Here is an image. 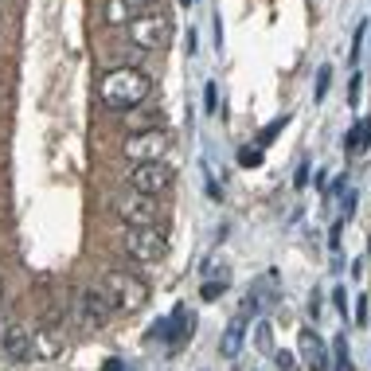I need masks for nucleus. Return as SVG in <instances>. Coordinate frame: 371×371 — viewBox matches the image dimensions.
<instances>
[{"instance_id": "473e14b6", "label": "nucleus", "mask_w": 371, "mask_h": 371, "mask_svg": "<svg viewBox=\"0 0 371 371\" xmlns=\"http://www.w3.org/2000/svg\"><path fill=\"white\" fill-rule=\"evenodd\" d=\"M180 4H192V0H180Z\"/></svg>"}, {"instance_id": "1a4fd4ad", "label": "nucleus", "mask_w": 371, "mask_h": 371, "mask_svg": "<svg viewBox=\"0 0 371 371\" xmlns=\"http://www.w3.org/2000/svg\"><path fill=\"white\" fill-rule=\"evenodd\" d=\"M31 324L28 321H12L8 332H4V340H0V351L8 356L12 363H28L31 360Z\"/></svg>"}, {"instance_id": "f8f14e48", "label": "nucleus", "mask_w": 371, "mask_h": 371, "mask_svg": "<svg viewBox=\"0 0 371 371\" xmlns=\"http://www.w3.org/2000/svg\"><path fill=\"white\" fill-rule=\"evenodd\" d=\"M301 356H305V371H332L328 351H324L321 336L312 328H301Z\"/></svg>"}, {"instance_id": "393cba45", "label": "nucleus", "mask_w": 371, "mask_h": 371, "mask_svg": "<svg viewBox=\"0 0 371 371\" xmlns=\"http://www.w3.org/2000/svg\"><path fill=\"white\" fill-rule=\"evenodd\" d=\"M273 360H278V368H282V371H297V360H293L289 351H273Z\"/></svg>"}, {"instance_id": "9d476101", "label": "nucleus", "mask_w": 371, "mask_h": 371, "mask_svg": "<svg viewBox=\"0 0 371 371\" xmlns=\"http://www.w3.org/2000/svg\"><path fill=\"white\" fill-rule=\"evenodd\" d=\"M63 348H67V332L59 324H39L31 332V360H55Z\"/></svg>"}, {"instance_id": "0eeeda50", "label": "nucleus", "mask_w": 371, "mask_h": 371, "mask_svg": "<svg viewBox=\"0 0 371 371\" xmlns=\"http://www.w3.org/2000/svg\"><path fill=\"white\" fill-rule=\"evenodd\" d=\"M168 145H172V137L165 129H153V133H129L126 145H121V156H126L129 165H156V160H165Z\"/></svg>"}, {"instance_id": "6e6552de", "label": "nucleus", "mask_w": 371, "mask_h": 371, "mask_svg": "<svg viewBox=\"0 0 371 371\" xmlns=\"http://www.w3.org/2000/svg\"><path fill=\"white\" fill-rule=\"evenodd\" d=\"M109 297L102 293V285H86L78 293V305H75V317H78V328L82 332H98L102 324L109 321Z\"/></svg>"}, {"instance_id": "f257e3e1", "label": "nucleus", "mask_w": 371, "mask_h": 371, "mask_svg": "<svg viewBox=\"0 0 371 371\" xmlns=\"http://www.w3.org/2000/svg\"><path fill=\"white\" fill-rule=\"evenodd\" d=\"M149 94H153V78L141 67H114L102 75L98 82V98L106 109H117V114H129V109L145 106Z\"/></svg>"}, {"instance_id": "20e7f679", "label": "nucleus", "mask_w": 371, "mask_h": 371, "mask_svg": "<svg viewBox=\"0 0 371 371\" xmlns=\"http://www.w3.org/2000/svg\"><path fill=\"white\" fill-rule=\"evenodd\" d=\"M126 36H129V43H133L137 51H160L168 43V36H172V24H168L165 12L149 8V12H141L137 20H129Z\"/></svg>"}, {"instance_id": "c756f323", "label": "nucleus", "mask_w": 371, "mask_h": 371, "mask_svg": "<svg viewBox=\"0 0 371 371\" xmlns=\"http://www.w3.org/2000/svg\"><path fill=\"white\" fill-rule=\"evenodd\" d=\"M102 371H121V360H106V363H102Z\"/></svg>"}, {"instance_id": "b1692460", "label": "nucleus", "mask_w": 371, "mask_h": 371, "mask_svg": "<svg viewBox=\"0 0 371 371\" xmlns=\"http://www.w3.org/2000/svg\"><path fill=\"white\" fill-rule=\"evenodd\" d=\"M204 106H207V109L219 106V86H215V82H207V86H204Z\"/></svg>"}, {"instance_id": "cd10ccee", "label": "nucleus", "mask_w": 371, "mask_h": 371, "mask_svg": "<svg viewBox=\"0 0 371 371\" xmlns=\"http://www.w3.org/2000/svg\"><path fill=\"white\" fill-rule=\"evenodd\" d=\"M340 234H344V219H336V223H332V250H340Z\"/></svg>"}, {"instance_id": "a878e982", "label": "nucleus", "mask_w": 371, "mask_h": 371, "mask_svg": "<svg viewBox=\"0 0 371 371\" xmlns=\"http://www.w3.org/2000/svg\"><path fill=\"white\" fill-rule=\"evenodd\" d=\"M368 297H360V301H356V324H368V317H371V312H368Z\"/></svg>"}, {"instance_id": "6ab92c4d", "label": "nucleus", "mask_w": 371, "mask_h": 371, "mask_svg": "<svg viewBox=\"0 0 371 371\" xmlns=\"http://www.w3.org/2000/svg\"><path fill=\"white\" fill-rule=\"evenodd\" d=\"M262 149H258V145H246V149H238V165H243V168H258V165H262Z\"/></svg>"}, {"instance_id": "4468645a", "label": "nucleus", "mask_w": 371, "mask_h": 371, "mask_svg": "<svg viewBox=\"0 0 371 371\" xmlns=\"http://www.w3.org/2000/svg\"><path fill=\"white\" fill-rule=\"evenodd\" d=\"M368 145H371V114L360 117V121H356L348 133H344V153H348V156H360V153H368Z\"/></svg>"}, {"instance_id": "a211bd4d", "label": "nucleus", "mask_w": 371, "mask_h": 371, "mask_svg": "<svg viewBox=\"0 0 371 371\" xmlns=\"http://www.w3.org/2000/svg\"><path fill=\"white\" fill-rule=\"evenodd\" d=\"M328 82H332V67L324 63V67L317 70V86H312V102H324V94H328Z\"/></svg>"}, {"instance_id": "ddd939ff", "label": "nucleus", "mask_w": 371, "mask_h": 371, "mask_svg": "<svg viewBox=\"0 0 371 371\" xmlns=\"http://www.w3.org/2000/svg\"><path fill=\"white\" fill-rule=\"evenodd\" d=\"M126 121L129 133H153V129H165V109H129V117H121Z\"/></svg>"}, {"instance_id": "2eb2a0df", "label": "nucleus", "mask_w": 371, "mask_h": 371, "mask_svg": "<svg viewBox=\"0 0 371 371\" xmlns=\"http://www.w3.org/2000/svg\"><path fill=\"white\" fill-rule=\"evenodd\" d=\"M243 332H246V317H234V321L227 324L223 340H219V351H223L227 360H231V356H238V348H243Z\"/></svg>"}, {"instance_id": "7ed1b4c3", "label": "nucleus", "mask_w": 371, "mask_h": 371, "mask_svg": "<svg viewBox=\"0 0 371 371\" xmlns=\"http://www.w3.org/2000/svg\"><path fill=\"white\" fill-rule=\"evenodd\" d=\"M117 246H121V254H129L133 262H160L168 254V238H165V231H156V227H121Z\"/></svg>"}, {"instance_id": "aec40b11", "label": "nucleus", "mask_w": 371, "mask_h": 371, "mask_svg": "<svg viewBox=\"0 0 371 371\" xmlns=\"http://www.w3.org/2000/svg\"><path fill=\"white\" fill-rule=\"evenodd\" d=\"M223 289H227V278H223V282L215 278V282H204V285H199V297H204V301H219V297H223Z\"/></svg>"}, {"instance_id": "2f4dec72", "label": "nucleus", "mask_w": 371, "mask_h": 371, "mask_svg": "<svg viewBox=\"0 0 371 371\" xmlns=\"http://www.w3.org/2000/svg\"><path fill=\"white\" fill-rule=\"evenodd\" d=\"M368 254H371V238H368Z\"/></svg>"}, {"instance_id": "423d86ee", "label": "nucleus", "mask_w": 371, "mask_h": 371, "mask_svg": "<svg viewBox=\"0 0 371 371\" xmlns=\"http://www.w3.org/2000/svg\"><path fill=\"white\" fill-rule=\"evenodd\" d=\"M172 180L176 172L165 165V160H156V165H133L126 172V188L137 195H149V199H160L165 192H172Z\"/></svg>"}, {"instance_id": "39448f33", "label": "nucleus", "mask_w": 371, "mask_h": 371, "mask_svg": "<svg viewBox=\"0 0 371 371\" xmlns=\"http://www.w3.org/2000/svg\"><path fill=\"white\" fill-rule=\"evenodd\" d=\"M109 211H114V219L121 227H156V219H160V204L149 199V195L129 192V188L109 199Z\"/></svg>"}, {"instance_id": "dca6fc26", "label": "nucleus", "mask_w": 371, "mask_h": 371, "mask_svg": "<svg viewBox=\"0 0 371 371\" xmlns=\"http://www.w3.org/2000/svg\"><path fill=\"white\" fill-rule=\"evenodd\" d=\"M332 371H351V351H348V340H344V336L332 340Z\"/></svg>"}, {"instance_id": "4be33fe9", "label": "nucleus", "mask_w": 371, "mask_h": 371, "mask_svg": "<svg viewBox=\"0 0 371 371\" xmlns=\"http://www.w3.org/2000/svg\"><path fill=\"white\" fill-rule=\"evenodd\" d=\"M363 36H368V20H363L360 28H356V39H351V51H348V59H351V63H356V59H360V47H363Z\"/></svg>"}, {"instance_id": "9b49d317", "label": "nucleus", "mask_w": 371, "mask_h": 371, "mask_svg": "<svg viewBox=\"0 0 371 371\" xmlns=\"http://www.w3.org/2000/svg\"><path fill=\"white\" fill-rule=\"evenodd\" d=\"M149 4H153V0H106V4H102V20H106L109 28H126L129 20L149 12Z\"/></svg>"}, {"instance_id": "5701e85b", "label": "nucleus", "mask_w": 371, "mask_h": 371, "mask_svg": "<svg viewBox=\"0 0 371 371\" xmlns=\"http://www.w3.org/2000/svg\"><path fill=\"white\" fill-rule=\"evenodd\" d=\"M360 86H363V78L356 75V78H351V82H348V106H351V109L360 106Z\"/></svg>"}, {"instance_id": "f03ea898", "label": "nucleus", "mask_w": 371, "mask_h": 371, "mask_svg": "<svg viewBox=\"0 0 371 371\" xmlns=\"http://www.w3.org/2000/svg\"><path fill=\"white\" fill-rule=\"evenodd\" d=\"M102 293L109 297V305L121 312H141L149 305V285L137 278V273L129 270H106V278H102Z\"/></svg>"}, {"instance_id": "412c9836", "label": "nucleus", "mask_w": 371, "mask_h": 371, "mask_svg": "<svg viewBox=\"0 0 371 371\" xmlns=\"http://www.w3.org/2000/svg\"><path fill=\"white\" fill-rule=\"evenodd\" d=\"M254 340H258V348H262V351H273V340H270V324H266V321H258V324H254Z\"/></svg>"}, {"instance_id": "7c9ffc66", "label": "nucleus", "mask_w": 371, "mask_h": 371, "mask_svg": "<svg viewBox=\"0 0 371 371\" xmlns=\"http://www.w3.org/2000/svg\"><path fill=\"white\" fill-rule=\"evenodd\" d=\"M0 297H4V278H0Z\"/></svg>"}, {"instance_id": "c85d7f7f", "label": "nucleus", "mask_w": 371, "mask_h": 371, "mask_svg": "<svg viewBox=\"0 0 371 371\" xmlns=\"http://www.w3.org/2000/svg\"><path fill=\"white\" fill-rule=\"evenodd\" d=\"M305 184H309V165H301L297 176H293V188H305Z\"/></svg>"}, {"instance_id": "f3484780", "label": "nucleus", "mask_w": 371, "mask_h": 371, "mask_svg": "<svg viewBox=\"0 0 371 371\" xmlns=\"http://www.w3.org/2000/svg\"><path fill=\"white\" fill-rule=\"evenodd\" d=\"M285 126H289V114H285V117H278V121H273V126H266V129H262V133H258V141H254V145H258V149L273 145V137L282 133V129H285Z\"/></svg>"}, {"instance_id": "bb28decb", "label": "nucleus", "mask_w": 371, "mask_h": 371, "mask_svg": "<svg viewBox=\"0 0 371 371\" xmlns=\"http://www.w3.org/2000/svg\"><path fill=\"white\" fill-rule=\"evenodd\" d=\"M332 301H336V309H340L344 317H348V293H344L340 285H336V289H332Z\"/></svg>"}]
</instances>
